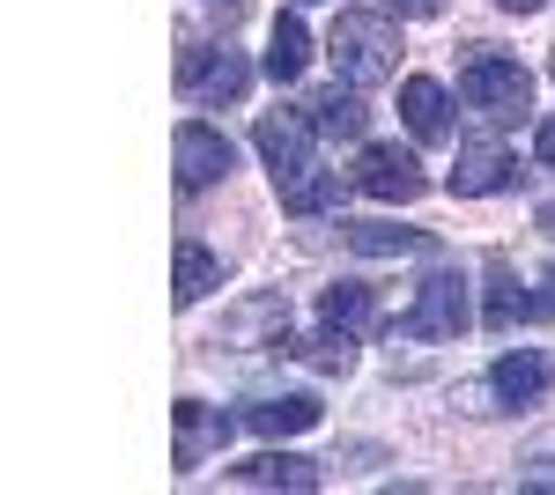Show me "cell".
I'll list each match as a JSON object with an SVG mask.
<instances>
[{"label":"cell","instance_id":"obj_1","mask_svg":"<svg viewBox=\"0 0 555 495\" xmlns=\"http://www.w3.org/2000/svg\"><path fill=\"white\" fill-rule=\"evenodd\" d=\"M326 52H334V75H341L348 89H371V82H385V75L400 67V30H392V15L341 8V23H334Z\"/></svg>","mask_w":555,"mask_h":495},{"label":"cell","instance_id":"obj_2","mask_svg":"<svg viewBox=\"0 0 555 495\" xmlns=\"http://www.w3.org/2000/svg\"><path fill=\"white\" fill-rule=\"evenodd\" d=\"M460 96H467L481 119H518L533 104V75L518 60H504V52H474L467 67H460Z\"/></svg>","mask_w":555,"mask_h":495},{"label":"cell","instance_id":"obj_3","mask_svg":"<svg viewBox=\"0 0 555 495\" xmlns=\"http://www.w3.org/2000/svg\"><path fill=\"white\" fill-rule=\"evenodd\" d=\"M474 318V303H467V274H452V266H437L423 289H415V303L400 311V333L408 340H460Z\"/></svg>","mask_w":555,"mask_h":495},{"label":"cell","instance_id":"obj_4","mask_svg":"<svg viewBox=\"0 0 555 495\" xmlns=\"http://www.w3.org/2000/svg\"><path fill=\"white\" fill-rule=\"evenodd\" d=\"M541 392H548V363L518 348V355H496V370L474 377L460 400H467V414H504V407H533Z\"/></svg>","mask_w":555,"mask_h":495},{"label":"cell","instance_id":"obj_5","mask_svg":"<svg viewBox=\"0 0 555 495\" xmlns=\"http://www.w3.org/2000/svg\"><path fill=\"white\" fill-rule=\"evenodd\" d=\"M356 185L371 193V200H392V207H408V200H423V164L400 148V141H371L363 156H356Z\"/></svg>","mask_w":555,"mask_h":495},{"label":"cell","instance_id":"obj_6","mask_svg":"<svg viewBox=\"0 0 555 495\" xmlns=\"http://www.w3.org/2000/svg\"><path fill=\"white\" fill-rule=\"evenodd\" d=\"M253 148H259V164H267V178L282 185V178H297V170H311V164H319V126L304 119V112H282V119H259Z\"/></svg>","mask_w":555,"mask_h":495},{"label":"cell","instance_id":"obj_7","mask_svg":"<svg viewBox=\"0 0 555 495\" xmlns=\"http://www.w3.org/2000/svg\"><path fill=\"white\" fill-rule=\"evenodd\" d=\"M178 82H185V96H193V104H237V96L253 89V67H245L230 44H201V52H185Z\"/></svg>","mask_w":555,"mask_h":495},{"label":"cell","instance_id":"obj_8","mask_svg":"<svg viewBox=\"0 0 555 495\" xmlns=\"http://www.w3.org/2000/svg\"><path fill=\"white\" fill-rule=\"evenodd\" d=\"M178 185H185V193H208V185H222V178H230V164H237V156H230V141H222V133H215V126H178Z\"/></svg>","mask_w":555,"mask_h":495},{"label":"cell","instance_id":"obj_9","mask_svg":"<svg viewBox=\"0 0 555 495\" xmlns=\"http://www.w3.org/2000/svg\"><path fill=\"white\" fill-rule=\"evenodd\" d=\"M512 178H518V164H512L504 141H460V164H452L444 185H452L460 200H481V193H504Z\"/></svg>","mask_w":555,"mask_h":495},{"label":"cell","instance_id":"obj_10","mask_svg":"<svg viewBox=\"0 0 555 495\" xmlns=\"http://www.w3.org/2000/svg\"><path fill=\"white\" fill-rule=\"evenodd\" d=\"M222 444H230V414L208 407V400H178V473H193Z\"/></svg>","mask_w":555,"mask_h":495},{"label":"cell","instance_id":"obj_11","mask_svg":"<svg viewBox=\"0 0 555 495\" xmlns=\"http://www.w3.org/2000/svg\"><path fill=\"white\" fill-rule=\"evenodd\" d=\"M400 119H408L415 141H444L452 133V89L429 82V75H408L400 82Z\"/></svg>","mask_w":555,"mask_h":495},{"label":"cell","instance_id":"obj_12","mask_svg":"<svg viewBox=\"0 0 555 495\" xmlns=\"http://www.w3.org/2000/svg\"><path fill=\"white\" fill-rule=\"evenodd\" d=\"M311 421H319V400H311V392H282V400H253V407H245V429H253V437H267V444L304 437Z\"/></svg>","mask_w":555,"mask_h":495},{"label":"cell","instance_id":"obj_13","mask_svg":"<svg viewBox=\"0 0 555 495\" xmlns=\"http://www.w3.org/2000/svg\"><path fill=\"white\" fill-rule=\"evenodd\" d=\"M230 481L237 489H319V466L311 458H297V452H259L253 466H230Z\"/></svg>","mask_w":555,"mask_h":495},{"label":"cell","instance_id":"obj_14","mask_svg":"<svg viewBox=\"0 0 555 495\" xmlns=\"http://www.w3.org/2000/svg\"><path fill=\"white\" fill-rule=\"evenodd\" d=\"M341 245L363 259H408V251H429V237L400 230V222H341Z\"/></svg>","mask_w":555,"mask_h":495},{"label":"cell","instance_id":"obj_15","mask_svg":"<svg viewBox=\"0 0 555 495\" xmlns=\"http://www.w3.org/2000/svg\"><path fill=\"white\" fill-rule=\"evenodd\" d=\"M222 289V259H215L208 245H178V259H171V296L193 311L201 296H215Z\"/></svg>","mask_w":555,"mask_h":495},{"label":"cell","instance_id":"obj_16","mask_svg":"<svg viewBox=\"0 0 555 495\" xmlns=\"http://www.w3.org/2000/svg\"><path fill=\"white\" fill-rule=\"evenodd\" d=\"M267 333H274V340L289 333V296H253V303L222 326V340H230V348H259Z\"/></svg>","mask_w":555,"mask_h":495},{"label":"cell","instance_id":"obj_17","mask_svg":"<svg viewBox=\"0 0 555 495\" xmlns=\"http://www.w3.org/2000/svg\"><path fill=\"white\" fill-rule=\"evenodd\" d=\"M319 318H326V326H341V333H356V340H363V333L378 326V296L363 289V282H334V289L319 296Z\"/></svg>","mask_w":555,"mask_h":495},{"label":"cell","instance_id":"obj_18","mask_svg":"<svg viewBox=\"0 0 555 495\" xmlns=\"http://www.w3.org/2000/svg\"><path fill=\"white\" fill-rule=\"evenodd\" d=\"M304 60H311V30H304V15H274V30H267V75H274V82H297Z\"/></svg>","mask_w":555,"mask_h":495},{"label":"cell","instance_id":"obj_19","mask_svg":"<svg viewBox=\"0 0 555 495\" xmlns=\"http://www.w3.org/2000/svg\"><path fill=\"white\" fill-rule=\"evenodd\" d=\"M304 112H311V126H319V133H341V141H356V133L371 126L363 96H356V89H341V82H334V89H319V96H311Z\"/></svg>","mask_w":555,"mask_h":495},{"label":"cell","instance_id":"obj_20","mask_svg":"<svg viewBox=\"0 0 555 495\" xmlns=\"http://www.w3.org/2000/svg\"><path fill=\"white\" fill-rule=\"evenodd\" d=\"M274 193H282V207H289V214H326V207L341 200V170H297V178H282V185H274Z\"/></svg>","mask_w":555,"mask_h":495},{"label":"cell","instance_id":"obj_21","mask_svg":"<svg viewBox=\"0 0 555 495\" xmlns=\"http://www.w3.org/2000/svg\"><path fill=\"white\" fill-rule=\"evenodd\" d=\"M533 311H541V303L518 289V274H512V266H496V274H489V311H481V318H489L496 333H512L518 318H533Z\"/></svg>","mask_w":555,"mask_h":495},{"label":"cell","instance_id":"obj_22","mask_svg":"<svg viewBox=\"0 0 555 495\" xmlns=\"http://www.w3.org/2000/svg\"><path fill=\"white\" fill-rule=\"evenodd\" d=\"M297 355L311 363V370H326V377H341L348 363H356V333H341V326H326L319 340H297Z\"/></svg>","mask_w":555,"mask_h":495},{"label":"cell","instance_id":"obj_23","mask_svg":"<svg viewBox=\"0 0 555 495\" xmlns=\"http://www.w3.org/2000/svg\"><path fill=\"white\" fill-rule=\"evenodd\" d=\"M437 8H444V0H385V15H400V23H423Z\"/></svg>","mask_w":555,"mask_h":495},{"label":"cell","instance_id":"obj_24","mask_svg":"<svg viewBox=\"0 0 555 495\" xmlns=\"http://www.w3.org/2000/svg\"><path fill=\"white\" fill-rule=\"evenodd\" d=\"M533 148H541V164L555 170V119H541V133H533Z\"/></svg>","mask_w":555,"mask_h":495},{"label":"cell","instance_id":"obj_25","mask_svg":"<svg viewBox=\"0 0 555 495\" xmlns=\"http://www.w3.org/2000/svg\"><path fill=\"white\" fill-rule=\"evenodd\" d=\"M496 8H504V15H533L541 0H496Z\"/></svg>","mask_w":555,"mask_h":495},{"label":"cell","instance_id":"obj_26","mask_svg":"<svg viewBox=\"0 0 555 495\" xmlns=\"http://www.w3.org/2000/svg\"><path fill=\"white\" fill-rule=\"evenodd\" d=\"M541 230H548V237H555V200H548V207H541Z\"/></svg>","mask_w":555,"mask_h":495},{"label":"cell","instance_id":"obj_27","mask_svg":"<svg viewBox=\"0 0 555 495\" xmlns=\"http://www.w3.org/2000/svg\"><path fill=\"white\" fill-rule=\"evenodd\" d=\"M548 289H555V274H548Z\"/></svg>","mask_w":555,"mask_h":495},{"label":"cell","instance_id":"obj_28","mask_svg":"<svg viewBox=\"0 0 555 495\" xmlns=\"http://www.w3.org/2000/svg\"><path fill=\"white\" fill-rule=\"evenodd\" d=\"M304 8H311V0H304Z\"/></svg>","mask_w":555,"mask_h":495},{"label":"cell","instance_id":"obj_29","mask_svg":"<svg viewBox=\"0 0 555 495\" xmlns=\"http://www.w3.org/2000/svg\"><path fill=\"white\" fill-rule=\"evenodd\" d=\"M548 67H555V60H548Z\"/></svg>","mask_w":555,"mask_h":495}]
</instances>
